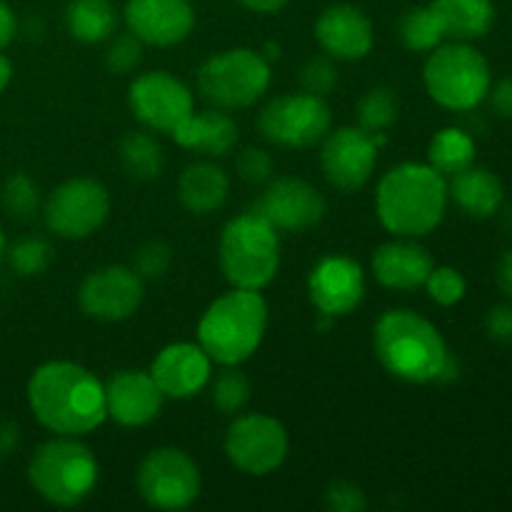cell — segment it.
<instances>
[{"label": "cell", "instance_id": "6da1fadb", "mask_svg": "<svg viewBox=\"0 0 512 512\" xmlns=\"http://www.w3.org/2000/svg\"><path fill=\"white\" fill-rule=\"evenodd\" d=\"M28 405L43 428L70 438L93 433L108 418L105 385L70 360H50L30 375Z\"/></svg>", "mask_w": 512, "mask_h": 512}, {"label": "cell", "instance_id": "7a4b0ae2", "mask_svg": "<svg viewBox=\"0 0 512 512\" xmlns=\"http://www.w3.org/2000/svg\"><path fill=\"white\" fill-rule=\"evenodd\" d=\"M375 210L388 233L423 238L448 210V180L430 163H400L380 178Z\"/></svg>", "mask_w": 512, "mask_h": 512}, {"label": "cell", "instance_id": "3957f363", "mask_svg": "<svg viewBox=\"0 0 512 512\" xmlns=\"http://www.w3.org/2000/svg\"><path fill=\"white\" fill-rule=\"evenodd\" d=\"M380 365L403 383H438L450 353L440 330L415 310H388L373 328Z\"/></svg>", "mask_w": 512, "mask_h": 512}, {"label": "cell", "instance_id": "277c9868", "mask_svg": "<svg viewBox=\"0 0 512 512\" xmlns=\"http://www.w3.org/2000/svg\"><path fill=\"white\" fill-rule=\"evenodd\" d=\"M268 303L260 290L233 288L208 305L198 323V345L218 365H240L260 348Z\"/></svg>", "mask_w": 512, "mask_h": 512}, {"label": "cell", "instance_id": "5b68a950", "mask_svg": "<svg viewBox=\"0 0 512 512\" xmlns=\"http://www.w3.org/2000/svg\"><path fill=\"white\" fill-rule=\"evenodd\" d=\"M218 253L220 270L233 288L263 290L280 268V230L250 210L225 225Z\"/></svg>", "mask_w": 512, "mask_h": 512}, {"label": "cell", "instance_id": "8992f818", "mask_svg": "<svg viewBox=\"0 0 512 512\" xmlns=\"http://www.w3.org/2000/svg\"><path fill=\"white\" fill-rule=\"evenodd\" d=\"M98 458L88 445L70 435H58L33 453L28 480L35 493L55 508H75L98 485Z\"/></svg>", "mask_w": 512, "mask_h": 512}, {"label": "cell", "instance_id": "52a82bcc", "mask_svg": "<svg viewBox=\"0 0 512 512\" xmlns=\"http://www.w3.org/2000/svg\"><path fill=\"white\" fill-rule=\"evenodd\" d=\"M430 98L448 110H475L490 93L493 73L478 48L468 43L438 45L423 68Z\"/></svg>", "mask_w": 512, "mask_h": 512}, {"label": "cell", "instance_id": "ba28073f", "mask_svg": "<svg viewBox=\"0 0 512 512\" xmlns=\"http://www.w3.org/2000/svg\"><path fill=\"white\" fill-rule=\"evenodd\" d=\"M270 85V63L250 48H230L205 60L198 70V90L220 110L250 108Z\"/></svg>", "mask_w": 512, "mask_h": 512}, {"label": "cell", "instance_id": "9c48e42d", "mask_svg": "<svg viewBox=\"0 0 512 512\" xmlns=\"http://www.w3.org/2000/svg\"><path fill=\"white\" fill-rule=\"evenodd\" d=\"M333 125V113L328 103L310 93H288L270 100L260 110L258 128L265 140L283 148L305 150L323 143Z\"/></svg>", "mask_w": 512, "mask_h": 512}, {"label": "cell", "instance_id": "30bf717a", "mask_svg": "<svg viewBox=\"0 0 512 512\" xmlns=\"http://www.w3.org/2000/svg\"><path fill=\"white\" fill-rule=\"evenodd\" d=\"M138 493L155 510H185L200 495V470L180 448L150 450L138 468Z\"/></svg>", "mask_w": 512, "mask_h": 512}, {"label": "cell", "instance_id": "8fae6325", "mask_svg": "<svg viewBox=\"0 0 512 512\" xmlns=\"http://www.w3.org/2000/svg\"><path fill=\"white\" fill-rule=\"evenodd\" d=\"M290 450L283 423L263 413H248L233 420L225 435V455L245 475L265 478L285 463Z\"/></svg>", "mask_w": 512, "mask_h": 512}, {"label": "cell", "instance_id": "7c38bea8", "mask_svg": "<svg viewBox=\"0 0 512 512\" xmlns=\"http://www.w3.org/2000/svg\"><path fill=\"white\" fill-rule=\"evenodd\" d=\"M45 225L55 235L68 240H83L100 230L108 220L110 195L98 180L70 178L45 200Z\"/></svg>", "mask_w": 512, "mask_h": 512}, {"label": "cell", "instance_id": "4fadbf2b", "mask_svg": "<svg viewBox=\"0 0 512 512\" xmlns=\"http://www.w3.org/2000/svg\"><path fill=\"white\" fill-rule=\"evenodd\" d=\"M130 110L150 130L173 133L193 113V93L168 70H150L130 83Z\"/></svg>", "mask_w": 512, "mask_h": 512}, {"label": "cell", "instance_id": "5bb4252c", "mask_svg": "<svg viewBox=\"0 0 512 512\" xmlns=\"http://www.w3.org/2000/svg\"><path fill=\"white\" fill-rule=\"evenodd\" d=\"M143 278L125 265H105L83 280L78 305L88 318L100 323L128 320L143 303Z\"/></svg>", "mask_w": 512, "mask_h": 512}, {"label": "cell", "instance_id": "9a60e30c", "mask_svg": "<svg viewBox=\"0 0 512 512\" xmlns=\"http://www.w3.org/2000/svg\"><path fill=\"white\" fill-rule=\"evenodd\" d=\"M375 163H378V145L368 130L345 125L330 130L323 138L320 165L328 183L340 193H355L363 188L373 175Z\"/></svg>", "mask_w": 512, "mask_h": 512}, {"label": "cell", "instance_id": "2e32d148", "mask_svg": "<svg viewBox=\"0 0 512 512\" xmlns=\"http://www.w3.org/2000/svg\"><path fill=\"white\" fill-rule=\"evenodd\" d=\"M308 295L320 315H350L365 298L363 268L348 255H328L310 270Z\"/></svg>", "mask_w": 512, "mask_h": 512}, {"label": "cell", "instance_id": "e0dca14e", "mask_svg": "<svg viewBox=\"0 0 512 512\" xmlns=\"http://www.w3.org/2000/svg\"><path fill=\"white\" fill-rule=\"evenodd\" d=\"M260 215L285 233H303L315 228L325 218L323 193L308 180L300 178H278L265 188L258 203Z\"/></svg>", "mask_w": 512, "mask_h": 512}, {"label": "cell", "instance_id": "ac0fdd59", "mask_svg": "<svg viewBox=\"0 0 512 512\" xmlns=\"http://www.w3.org/2000/svg\"><path fill=\"white\" fill-rule=\"evenodd\" d=\"M125 23L143 45L170 48L183 43L195 25L190 0H128Z\"/></svg>", "mask_w": 512, "mask_h": 512}, {"label": "cell", "instance_id": "d6986e66", "mask_svg": "<svg viewBox=\"0 0 512 512\" xmlns=\"http://www.w3.org/2000/svg\"><path fill=\"white\" fill-rule=\"evenodd\" d=\"M163 390L153 375L143 370H118L105 383V410L108 418L123 428H143L153 423L163 410Z\"/></svg>", "mask_w": 512, "mask_h": 512}, {"label": "cell", "instance_id": "ffe728a7", "mask_svg": "<svg viewBox=\"0 0 512 512\" xmlns=\"http://www.w3.org/2000/svg\"><path fill=\"white\" fill-rule=\"evenodd\" d=\"M165 398L188 400L195 398L213 375V360L200 345L173 343L155 355L148 370Z\"/></svg>", "mask_w": 512, "mask_h": 512}, {"label": "cell", "instance_id": "44dd1931", "mask_svg": "<svg viewBox=\"0 0 512 512\" xmlns=\"http://www.w3.org/2000/svg\"><path fill=\"white\" fill-rule=\"evenodd\" d=\"M320 48L335 60H360L373 50V23L360 8L348 3L330 5L315 23Z\"/></svg>", "mask_w": 512, "mask_h": 512}, {"label": "cell", "instance_id": "7402d4cb", "mask_svg": "<svg viewBox=\"0 0 512 512\" xmlns=\"http://www.w3.org/2000/svg\"><path fill=\"white\" fill-rule=\"evenodd\" d=\"M433 268L428 250L410 238L380 245L373 253L375 280L388 290L423 288Z\"/></svg>", "mask_w": 512, "mask_h": 512}, {"label": "cell", "instance_id": "603a6c76", "mask_svg": "<svg viewBox=\"0 0 512 512\" xmlns=\"http://www.w3.org/2000/svg\"><path fill=\"white\" fill-rule=\"evenodd\" d=\"M170 135L180 148L195 150L208 158H223L238 143V125L220 108L205 110L198 115L193 110Z\"/></svg>", "mask_w": 512, "mask_h": 512}, {"label": "cell", "instance_id": "cb8c5ba5", "mask_svg": "<svg viewBox=\"0 0 512 512\" xmlns=\"http://www.w3.org/2000/svg\"><path fill=\"white\" fill-rule=\"evenodd\" d=\"M448 198H453L465 215L483 220L493 218L503 208L505 188L493 170L478 168L473 163L450 178Z\"/></svg>", "mask_w": 512, "mask_h": 512}, {"label": "cell", "instance_id": "d4e9b609", "mask_svg": "<svg viewBox=\"0 0 512 512\" xmlns=\"http://www.w3.org/2000/svg\"><path fill=\"white\" fill-rule=\"evenodd\" d=\"M180 203L195 215L215 213L225 205L230 193V178L220 165L200 160L188 165L178 180Z\"/></svg>", "mask_w": 512, "mask_h": 512}, {"label": "cell", "instance_id": "484cf974", "mask_svg": "<svg viewBox=\"0 0 512 512\" xmlns=\"http://www.w3.org/2000/svg\"><path fill=\"white\" fill-rule=\"evenodd\" d=\"M430 5L443 23L445 38L460 43L483 38L495 23L493 0H433Z\"/></svg>", "mask_w": 512, "mask_h": 512}, {"label": "cell", "instance_id": "4316f807", "mask_svg": "<svg viewBox=\"0 0 512 512\" xmlns=\"http://www.w3.org/2000/svg\"><path fill=\"white\" fill-rule=\"evenodd\" d=\"M115 8L110 0H70L65 25L80 43H103L115 33Z\"/></svg>", "mask_w": 512, "mask_h": 512}, {"label": "cell", "instance_id": "83f0119b", "mask_svg": "<svg viewBox=\"0 0 512 512\" xmlns=\"http://www.w3.org/2000/svg\"><path fill=\"white\" fill-rule=\"evenodd\" d=\"M428 160L440 175L453 178L460 170L475 163V140L463 128H443L433 135L428 148Z\"/></svg>", "mask_w": 512, "mask_h": 512}, {"label": "cell", "instance_id": "f1b7e54d", "mask_svg": "<svg viewBox=\"0 0 512 512\" xmlns=\"http://www.w3.org/2000/svg\"><path fill=\"white\" fill-rule=\"evenodd\" d=\"M120 163L135 180H155L163 173L165 155L158 140L150 133H128L120 140Z\"/></svg>", "mask_w": 512, "mask_h": 512}, {"label": "cell", "instance_id": "f546056e", "mask_svg": "<svg viewBox=\"0 0 512 512\" xmlns=\"http://www.w3.org/2000/svg\"><path fill=\"white\" fill-rule=\"evenodd\" d=\"M398 30L405 48L415 50V53H430V50L438 48L445 38L443 23H440L433 5H415V8L405 10V15L400 18Z\"/></svg>", "mask_w": 512, "mask_h": 512}, {"label": "cell", "instance_id": "4dcf8cb0", "mask_svg": "<svg viewBox=\"0 0 512 512\" xmlns=\"http://www.w3.org/2000/svg\"><path fill=\"white\" fill-rule=\"evenodd\" d=\"M0 203L13 220H33L40 208L38 185L30 175L13 173L0 188Z\"/></svg>", "mask_w": 512, "mask_h": 512}, {"label": "cell", "instance_id": "1f68e13d", "mask_svg": "<svg viewBox=\"0 0 512 512\" xmlns=\"http://www.w3.org/2000/svg\"><path fill=\"white\" fill-rule=\"evenodd\" d=\"M398 95L390 88H373L363 95L358 105L360 128L368 133H383L398 120Z\"/></svg>", "mask_w": 512, "mask_h": 512}, {"label": "cell", "instance_id": "d6a6232c", "mask_svg": "<svg viewBox=\"0 0 512 512\" xmlns=\"http://www.w3.org/2000/svg\"><path fill=\"white\" fill-rule=\"evenodd\" d=\"M250 380L238 365H225L223 373L213 380V405L225 415H235L248 405Z\"/></svg>", "mask_w": 512, "mask_h": 512}, {"label": "cell", "instance_id": "836d02e7", "mask_svg": "<svg viewBox=\"0 0 512 512\" xmlns=\"http://www.w3.org/2000/svg\"><path fill=\"white\" fill-rule=\"evenodd\" d=\"M8 263L20 278H33L45 273L53 263V248L43 238H20L5 250Z\"/></svg>", "mask_w": 512, "mask_h": 512}, {"label": "cell", "instance_id": "e575fe53", "mask_svg": "<svg viewBox=\"0 0 512 512\" xmlns=\"http://www.w3.org/2000/svg\"><path fill=\"white\" fill-rule=\"evenodd\" d=\"M425 288H428L430 300H435L443 308H450V305H458L465 298L468 283L460 275V270L450 268V265H440V268L430 270Z\"/></svg>", "mask_w": 512, "mask_h": 512}, {"label": "cell", "instance_id": "d590c367", "mask_svg": "<svg viewBox=\"0 0 512 512\" xmlns=\"http://www.w3.org/2000/svg\"><path fill=\"white\" fill-rule=\"evenodd\" d=\"M140 60H143V40L135 38L130 30L123 35H115L110 40L108 50H105V65L115 75L133 73L140 65Z\"/></svg>", "mask_w": 512, "mask_h": 512}, {"label": "cell", "instance_id": "8d00e7d4", "mask_svg": "<svg viewBox=\"0 0 512 512\" xmlns=\"http://www.w3.org/2000/svg\"><path fill=\"white\" fill-rule=\"evenodd\" d=\"M170 263H173V253H170L168 245L163 240H148L135 253L133 270L143 280H158L168 273Z\"/></svg>", "mask_w": 512, "mask_h": 512}, {"label": "cell", "instance_id": "74e56055", "mask_svg": "<svg viewBox=\"0 0 512 512\" xmlns=\"http://www.w3.org/2000/svg\"><path fill=\"white\" fill-rule=\"evenodd\" d=\"M300 83H303L305 93L325 98V95L335 88V83H338V70H335V65L330 63L328 58L318 55V58H310L308 63H305Z\"/></svg>", "mask_w": 512, "mask_h": 512}, {"label": "cell", "instance_id": "f35d334b", "mask_svg": "<svg viewBox=\"0 0 512 512\" xmlns=\"http://www.w3.org/2000/svg\"><path fill=\"white\" fill-rule=\"evenodd\" d=\"M238 175L245 180V183H253V185H260V183H268L270 178H273V170H275V163L273 158H270L268 150L263 148H245L243 153L238 155Z\"/></svg>", "mask_w": 512, "mask_h": 512}, {"label": "cell", "instance_id": "ab89813d", "mask_svg": "<svg viewBox=\"0 0 512 512\" xmlns=\"http://www.w3.org/2000/svg\"><path fill=\"white\" fill-rule=\"evenodd\" d=\"M325 505L333 512H363L368 508L365 493L350 480H335L325 488Z\"/></svg>", "mask_w": 512, "mask_h": 512}, {"label": "cell", "instance_id": "60d3db41", "mask_svg": "<svg viewBox=\"0 0 512 512\" xmlns=\"http://www.w3.org/2000/svg\"><path fill=\"white\" fill-rule=\"evenodd\" d=\"M485 333L500 345H512V305H495L485 318Z\"/></svg>", "mask_w": 512, "mask_h": 512}, {"label": "cell", "instance_id": "b9f144b4", "mask_svg": "<svg viewBox=\"0 0 512 512\" xmlns=\"http://www.w3.org/2000/svg\"><path fill=\"white\" fill-rule=\"evenodd\" d=\"M488 98L500 118H512V78H503L500 83H495V88L490 85Z\"/></svg>", "mask_w": 512, "mask_h": 512}, {"label": "cell", "instance_id": "7bdbcfd3", "mask_svg": "<svg viewBox=\"0 0 512 512\" xmlns=\"http://www.w3.org/2000/svg\"><path fill=\"white\" fill-rule=\"evenodd\" d=\"M18 33V20H15L13 8L5 0H0V50L8 48Z\"/></svg>", "mask_w": 512, "mask_h": 512}, {"label": "cell", "instance_id": "ee69618b", "mask_svg": "<svg viewBox=\"0 0 512 512\" xmlns=\"http://www.w3.org/2000/svg\"><path fill=\"white\" fill-rule=\"evenodd\" d=\"M20 445V428L10 420H0V458H8L18 450Z\"/></svg>", "mask_w": 512, "mask_h": 512}, {"label": "cell", "instance_id": "f6af8a7d", "mask_svg": "<svg viewBox=\"0 0 512 512\" xmlns=\"http://www.w3.org/2000/svg\"><path fill=\"white\" fill-rule=\"evenodd\" d=\"M498 285L505 293V298L512 300V250L505 253L498 263Z\"/></svg>", "mask_w": 512, "mask_h": 512}, {"label": "cell", "instance_id": "bcb514c9", "mask_svg": "<svg viewBox=\"0 0 512 512\" xmlns=\"http://www.w3.org/2000/svg\"><path fill=\"white\" fill-rule=\"evenodd\" d=\"M238 3L248 10H255V13H278L290 0H238Z\"/></svg>", "mask_w": 512, "mask_h": 512}, {"label": "cell", "instance_id": "7dc6e473", "mask_svg": "<svg viewBox=\"0 0 512 512\" xmlns=\"http://www.w3.org/2000/svg\"><path fill=\"white\" fill-rule=\"evenodd\" d=\"M10 80H13V63H10V60L0 53V93L8 88Z\"/></svg>", "mask_w": 512, "mask_h": 512}, {"label": "cell", "instance_id": "c3c4849f", "mask_svg": "<svg viewBox=\"0 0 512 512\" xmlns=\"http://www.w3.org/2000/svg\"><path fill=\"white\" fill-rule=\"evenodd\" d=\"M278 55H280V48H278V45H273V43H268V45H265V50H263V58L268 60V63H270V60H278Z\"/></svg>", "mask_w": 512, "mask_h": 512}, {"label": "cell", "instance_id": "681fc988", "mask_svg": "<svg viewBox=\"0 0 512 512\" xmlns=\"http://www.w3.org/2000/svg\"><path fill=\"white\" fill-rule=\"evenodd\" d=\"M5 250H8V243H5V233L3 228H0V260L5 258Z\"/></svg>", "mask_w": 512, "mask_h": 512}, {"label": "cell", "instance_id": "f907efd6", "mask_svg": "<svg viewBox=\"0 0 512 512\" xmlns=\"http://www.w3.org/2000/svg\"><path fill=\"white\" fill-rule=\"evenodd\" d=\"M508 230L512 233V208H510V213H508Z\"/></svg>", "mask_w": 512, "mask_h": 512}]
</instances>
